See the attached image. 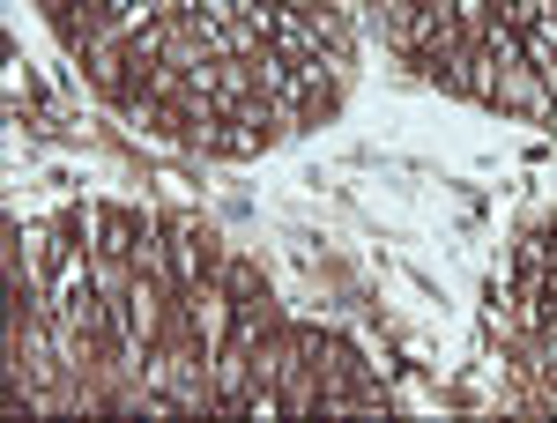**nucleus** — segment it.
Masks as SVG:
<instances>
[{
  "instance_id": "nucleus-4",
  "label": "nucleus",
  "mask_w": 557,
  "mask_h": 423,
  "mask_svg": "<svg viewBox=\"0 0 557 423\" xmlns=\"http://www.w3.org/2000/svg\"><path fill=\"white\" fill-rule=\"evenodd\" d=\"M491 104H498V112H528V120H550L557 83H550V75H535V67H506L498 89H491Z\"/></svg>"
},
{
  "instance_id": "nucleus-1",
  "label": "nucleus",
  "mask_w": 557,
  "mask_h": 423,
  "mask_svg": "<svg viewBox=\"0 0 557 423\" xmlns=\"http://www.w3.org/2000/svg\"><path fill=\"white\" fill-rule=\"evenodd\" d=\"M380 23H386V38H394V52L417 60V67L469 38V23H461L454 0H380Z\"/></svg>"
},
{
  "instance_id": "nucleus-5",
  "label": "nucleus",
  "mask_w": 557,
  "mask_h": 423,
  "mask_svg": "<svg viewBox=\"0 0 557 423\" xmlns=\"http://www.w3.org/2000/svg\"><path fill=\"white\" fill-rule=\"evenodd\" d=\"M260 38H268V52H275V60H312V52H327V45H320V30H312V15H290V8H275Z\"/></svg>"
},
{
  "instance_id": "nucleus-3",
  "label": "nucleus",
  "mask_w": 557,
  "mask_h": 423,
  "mask_svg": "<svg viewBox=\"0 0 557 423\" xmlns=\"http://www.w3.org/2000/svg\"><path fill=\"white\" fill-rule=\"evenodd\" d=\"M134 231H141V215H134V209H112V201H89V209H83L89 260H134Z\"/></svg>"
},
{
  "instance_id": "nucleus-6",
  "label": "nucleus",
  "mask_w": 557,
  "mask_h": 423,
  "mask_svg": "<svg viewBox=\"0 0 557 423\" xmlns=\"http://www.w3.org/2000/svg\"><path fill=\"white\" fill-rule=\"evenodd\" d=\"M209 283H215L223 297H231L238 312H268V283H260V268H253V260L223 253V260H215V275H209Z\"/></svg>"
},
{
  "instance_id": "nucleus-2",
  "label": "nucleus",
  "mask_w": 557,
  "mask_h": 423,
  "mask_svg": "<svg viewBox=\"0 0 557 423\" xmlns=\"http://www.w3.org/2000/svg\"><path fill=\"white\" fill-rule=\"evenodd\" d=\"M164 238H172V290H201L215 275V260H223L215 231L201 215H164Z\"/></svg>"
},
{
  "instance_id": "nucleus-7",
  "label": "nucleus",
  "mask_w": 557,
  "mask_h": 423,
  "mask_svg": "<svg viewBox=\"0 0 557 423\" xmlns=\"http://www.w3.org/2000/svg\"><path fill=\"white\" fill-rule=\"evenodd\" d=\"M491 8H498V23H506V30H520V38L550 15V0H491Z\"/></svg>"
}]
</instances>
